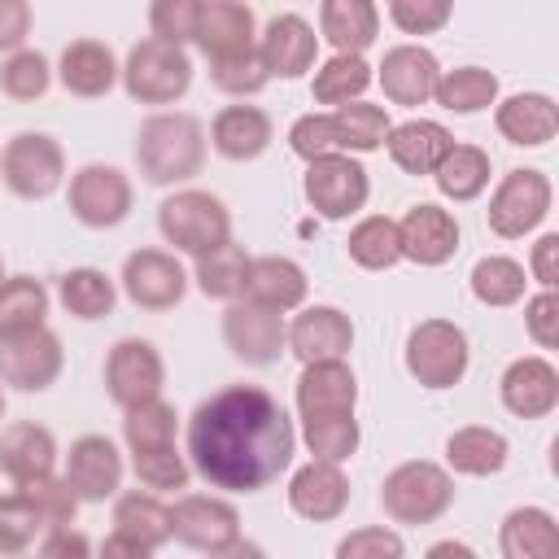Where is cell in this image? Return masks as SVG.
Masks as SVG:
<instances>
[{
    "label": "cell",
    "mask_w": 559,
    "mask_h": 559,
    "mask_svg": "<svg viewBox=\"0 0 559 559\" xmlns=\"http://www.w3.org/2000/svg\"><path fill=\"white\" fill-rule=\"evenodd\" d=\"M293 454L297 428L258 384H227L188 415V463L214 489L262 493L293 467Z\"/></svg>",
    "instance_id": "6da1fadb"
},
{
    "label": "cell",
    "mask_w": 559,
    "mask_h": 559,
    "mask_svg": "<svg viewBox=\"0 0 559 559\" xmlns=\"http://www.w3.org/2000/svg\"><path fill=\"white\" fill-rule=\"evenodd\" d=\"M135 166L157 188H179L205 166V127L183 109L148 114L135 131Z\"/></svg>",
    "instance_id": "7a4b0ae2"
},
{
    "label": "cell",
    "mask_w": 559,
    "mask_h": 559,
    "mask_svg": "<svg viewBox=\"0 0 559 559\" xmlns=\"http://www.w3.org/2000/svg\"><path fill=\"white\" fill-rule=\"evenodd\" d=\"M380 507L393 524H437L454 507V476L432 459H406L380 480Z\"/></svg>",
    "instance_id": "3957f363"
},
{
    "label": "cell",
    "mask_w": 559,
    "mask_h": 559,
    "mask_svg": "<svg viewBox=\"0 0 559 559\" xmlns=\"http://www.w3.org/2000/svg\"><path fill=\"white\" fill-rule=\"evenodd\" d=\"M118 83L140 105H175L192 87V57L183 44H166V39L148 35V39L131 44V52L118 70Z\"/></svg>",
    "instance_id": "277c9868"
},
{
    "label": "cell",
    "mask_w": 559,
    "mask_h": 559,
    "mask_svg": "<svg viewBox=\"0 0 559 559\" xmlns=\"http://www.w3.org/2000/svg\"><path fill=\"white\" fill-rule=\"evenodd\" d=\"M157 231L179 253L197 258V253H210L214 245L231 240V210L223 205V197H214L205 188H175L157 205Z\"/></svg>",
    "instance_id": "5b68a950"
},
{
    "label": "cell",
    "mask_w": 559,
    "mask_h": 559,
    "mask_svg": "<svg viewBox=\"0 0 559 559\" xmlns=\"http://www.w3.org/2000/svg\"><path fill=\"white\" fill-rule=\"evenodd\" d=\"M402 362H406L415 384H424V389H454L467 376V362H472L467 332L454 319H419L406 332Z\"/></svg>",
    "instance_id": "8992f818"
},
{
    "label": "cell",
    "mask_w": 559,
    "mask_h": 559,
    "mask_svg": "<svg viewBox=\"0 0 559 559\" xmlns=\"http://www.w3.org/2000/svg\"><path fill=\"white\" fill-rule=\"evenodd\" d=\"M0 179L17 201H48L66 183V148L48 131H17L0 148Z\"/></svg>",
    "instance_id": "52a82bcc"
},
{
    "label": "cell",
    "mask_w": 559,
    "mask_h": 559,
    "mask_svg": "<svg viewBox=\"0 0 559 559\" xmlns=\"http://www.w3.org/2000/svg\"><path fill=\"white\" fill-rule=\"evenodd\" d=\"M550 201H555L550 175L537 170V166H515V170H507V175L493 183L485 223H489V231L502 236V240H524L528 231H537V227L546 223Z\"/></svg>",
    "instance_id": "ba28073f"
},
{
    "label": "cell",
    "mask_w": 559,
    "mask_h": 559,
    "mask_svg": "<svg viewBox=\"0 0 559 559\" xmlns=\"http://www.w3.org/2000/svg\"><path fill=\"white\" fill-rule=\"evenodd\" d=\"M301 192H306V201H310V210L319 218L341 223V218H354L367 205L371 175L354 153H323V157L306 162Z\"/></svg>",
    "instance_id": "9c48e42d"
},
{
    "label": "cell",
    "mask_w": 559,
    "mask_h": 559,
    "mask_svg": "<svg viewBox=\"0 0 559 559\" xmlns=\"http://www.w3.org/2000/svg\"><path fill=\"white\" fill-rule=\"evenodd\" d=\"M170 537L197 555L240 550V511L218 493H179L170 507Z\"/></svg>",
    "instance_id": "30bf717a"
},
{
    "label": "cell",
    "mask_w": 559,
    "mask_h": 559,
    "mask_svg": "<svg viewBox=\"0 0 559 559\" xmlns=\"http://www.w3.org/2000/svg\"><path fill=\"white\" fill-rule=\"evenodd\" d=\"M131 201H135V188L131 179L118 170V166H105V162H87L70 175V188H66V205L70 214L92 227V231H105V227H118L127 214H131Z\"/></svg>",
    "instance_id": "8fae6325"
},
{
    "label": "cell",
    "mask_w": 559,
    "mask_h": 559,
    "mask_svg": "<svg viewBox=\"0 0 559 559\" xmlns=\"http://www.w3.org/2000/svg\"><path fill=\"white\" fill-rule=\"evenodd\" d=\"M61 367H66V349L48 323L17 336H0V384L17 393H44L57 384Z\"/></svg>",
    "instance_id": "7c38bea8"
},
{
    "label": "cell",
    "mask_w": 559,
    "mask_h": 559,
    "mask_svg": "<svg viewBox=\"0 0 559 559\" xmlns=\"http://www.w3.org/2000/svg\"><path fill=\"white\" fill-rule=\"evenodd\" d=\"M284 332H288V319L280 310H271V306L249 301V297H236L223 310V345L245 367H271V362H280V354L288 349Z\"/></svg>",
    "instance_id": "4fadbf2b"
},
{
    "label": "cell",
    "mask_w": 559,
    "mask_h": 559,
    "mask_svg": "<svg viewBox=\"0 0 559 559\" xmlns=\"http://www.w3.org/2000/svg\"><path fill=\"white\" fill-rule=\"evenodd\" d=\"M100 380H105L109 402L127 411V406H135V402L162 393V384H166V362H162V354H157L153 341L122 336L118 345H109L105 367H100Z\"/></svg>",
    "instance_id": "5bb4252c"
},
{
    "label": "cell",
    "mask_w": 559,
    "mask_h": 559,
    "mask_svg": "<svg viewBox=\"0 0 559 559\" xmlns=\"http://www.w3.org/2000/svg\"><path fill=\"white\" fill-rule=\"evenodd\" d=\"M118 284H122V293H127L131 306L157 314V310H175V306L183 301V293H188V271H183L179 258L166 253V249H135V253H127Z\"/></svg>",
    "instance_id": "9a60e30c"
},
{
    "label": "cell",
    "mask_w": 559,
    "mask_h": 559,
    "mask_svg": "<svg viewBox=\"0 0 559 559\" xmlns=\"http://www.w3.org/2000/svg\"><path fill=\"white\" fill-rule=\"evenodd\" d=\"M397 240H402V258L415 266H445L459 253V218L450 210H441L437 201H419L397 218Z\"/></svg>",
    "instance_id": "2e32d148"
},
{
    "label": "cell",
    "mask_w": 559,
    "mask_h": 559,
    "mask_svg": "<svg viewBox=\"0 0 559 559\" xmlns=\"http://www.w3.org/2000/svg\"><path fill=\"white\" fill-rule=\"evenodd\" d=\"M498 402L515 419H546L559 406V371L546 354H524L511 358L507 371L498 376Z\"/></svg>",
    "instance_id": "e0dca14e"
},
{
    "label": "cell",
    "mask_w": 559,
    "mask_h": 559,
    "mask_svg": "<svg viewBox=\"0 0 559 559\" xmlns=\"http://www.w3.org/2000/svg\"><path fill=\"white\" fill-rule=\"evenodd\" d=\"M122 454L105 432H83L66 450V480L79 502H105L122 489Z\"/></svg>",
    "instance_id": "ac0fdd59"
},
{
    "label": "cell",
    "mask_w": 559,
    "mask_h": 559,
    "mask_svg": "<svg viewBox=\"0 0 559 559\" xmlns=\"http://www.w3.org/2000/svg\"><path fill=\"white\" fill-rule=\"evenodd\" d=\"M437 74H441V61L424 44H393L376 66V83L384 87V100L402 105V109L428 105L432 87H437Z\"/></svg>",
    "instance_id": "d6986e66"
},
{
    "label": "cell",
    "mask_w": 559,
    "mask_h": 559,
    "mask_svg": "<svg viewBox=\"0 0 559 559\" xmlns=\"http://www.w3.org/2000/svg\"><path fill=\"white\" fill-rule=\"evenodd\" d=\"M288 507L310 524H332L349 507V476L341 472V463L310 459L288 476Z\"/></svg>",
    "instance_id": "ffe728a7"
},
{
    "label": "cell",
    "mask_w": 559,
    "mask_h": 559,
    "mask_svg": "<svg viewBox=\"0 0 559 559\" xmlns=\"http://www.w3.org/2000/svg\"><path fill=\"white\" fill-rule=\"evenodd\" d=\"M288 354L301 362H323V358H345L354 349V323L336 306H297L288 319Z\"/></svg>",
    "instance_id": "44dd1931"
},
{
    "label": "cell",
    "mask_w": 559,
    "mask_h": 559,
    "mask_svg": "<svg viewBox=\"0 0 559 559\" xmlns=\"http://www.w3.org/2000/svg\"><path fill=\"white\" fill-rule=\"evenodd\" d=\"M258 52H262L271 79H301L319 61V35L301 13H275L258 31Z\"/></svg>",
    "instance_id": "7402d4cb"
},
{
    "label": "cell",
    "mask_w": 559,
    "mask_h": 559,
    "mask_svg": "<svg viewBox=\"0 0 559 559\" xmlns=\"http://www.w3.org/2000/svg\"><path fill=\"white\" fill-rule=\"evenodd\" d=\"M297 415H349L358 406V376L349 371L345 358H323V362H301L297 389H293Z\"/></svg>",
    "instance_id": "603a6c76"
},
{
    "label": "cell",
    "mask_w": 559,
    "mask_h": 559,
    "mask_svg": "<svg viewBox=\"0 0 559 559\" xmlns=\"http://www.w3.org/2000/svg\"><path fill=\"white\" fill-rule=\"evenodd\" d=\"M118 70L122 61L114 57V48L105 39H70L61 48V61H57V79L70 96L79 100H100L114 92L118 83Z\"/></svg>",
    "instance_id": "cb8c5ba5"
},
{
    "label": "cell",
    "mask_w": 559,
    "mask_h": 559,
    "mask_svg": "<svg viewBox=\"0 0 559 559\" xmlns=\"http://www.w3.org/2000/svg\"><path fill=\"white\" fill-rule=\"evenodd\" d=\"M493 127L515 148H542L559 135V105L546 92H515L493 100Z\"/></svg>",
    "instance_id": "d4e9b609"
},
{
    "label": "cell",
    "mask_w": 559,
    "mask_h": 559,
    "mask_svg": "<svg viewBox=\"0 0 559 559\" xmlns=\"http://www.w3.org/2000/svg\"><path fill=\"white\" fill-rule=\"evenodd\" d=\"M271 140H275V122L258 105H223L210 118V148L227 162H253L271 148Z\"/></svg>",
    "instance_id": "484cf974"
},
{
    "label": "cell",
    "mask_w": 559,
    "mask_h": 559,
    "mask_svg": "<svg viewBox=\"0 0 559 559\" xmlns=\"http://www.w3.org/2000/svg\"><path fill=\"white\" fill-rule=\"evenodd\" d=\"M306 293H310V280H306L301 262H293V258H284V253L249 258V280H245V297H249V301L288 314V310L306 306Z\"/></svg>",
    "instance_id": "4316f807"
},
{
    "label": "cell",
    "mask_w": 559,
    "mask_h": 559,
    "mask_svg": "<svg viewBox=\"0 0 559 559\" xmlns=\"http://www.w3.org/2000/svg\"><path fill=\"white\" fill-rule=\"evenodd\" d=\"M0 472L17 485L44 472H57V437L52 428L35 424V419H13L9 428H0Z\"/></svg>",
    "instance_id": "83f0119b"
},
{
    "label": "cell",
    "mask_w": 559,
    "mask_h": 559,
    "mask_svg": "<svg viewBox=\"0 0 559 559\" xmlns=\"http://www.w3.org/2000/svg\"><path fill=\"white\" fill-rule=\"evenodd\" d=\"M205 57H227L245 52L258 44V17L245 0H205L201 4V26L192 39Z\"/></svg>",
    "instance_id": "f1b7e54d"
},
{
    "label": "cell",
    "mask_w": 559,
    "mask_h": 559,
    "mask_svg": "<svg viewBox=\"0 0 559 559\" xmlns=\"http://www.w3.org/2000/svg\"><path fill=\"white\" fill-rule=\"evenodd\" d=\"M450 144H454V135L432 118H406V122L389 127V135H384V148H389L393 166L402 175H415V179L432 175Z\"/></svg>",
    "instance_id": "f546056e"
},
{
    "label": "cell",
    "mask_w": 559,
    "mask_h": 559,
    "mask_svg": "<svg viewBox=\"0 0 559 559\" xmlns=\"http://www.w3.org/2000/svg\"><path fill=\"white\" fill-rule=\"evenodd\" d=\"M511 459V441L489 424H467L445 437V467L459 476H498Z\"/></svg>",
    "instance_id": "4dcf8cb0"
},
{
    "label": "cell",
    "mask_w": 559,
    "mask_h": 559,
    "mask_svg": "<svg viewBox=\"0 0 559 559\" xmlns=\"http://www.w3.org/2000/svg\"><path fill=\"white\" fill-rule=\"evenodd\" d=\"M114 533L131 537L144 555H153V550H162L170 542V507L153 489L114 493Z\"/></svg>",
    "instance_id": "1f68e13d"
},
{
    "label": "cell",
    "mask_w": 559,
    "mask_h": 559,
    "mask_svg": "<svg viewBox=\"0 0 559 559\" xmlns=\"http://www.w3.org/2000/svg\"><path fill=\"white\" fill-rule=\"evenodd\" d=\"M380 35L376 0H319V39L336 52H367Z\"/></svg>",
    "instance_id": "d6a6232c"
},
{
    "label": "cell",
    "mask_w": 559,
    "mask_h": 559,
    "mask_svg": "<svg viewBox=\"0 0 559 559\" xmlns=\"http://www.w3.org/2000/svg\"><path fill=\"white\" fill-rule=\"evenodd\" d=\"M502 559H550L559 550V528L546 507H515L502 515L498 528Z\"/></svg>",
    "instance_id": "836d02e7"
},
{
    "label": "cell",
    "mask_w": 559,
    "mask_h": 559,
    "mask_svg": "<svg viewBox=\"0 0 559 559\" xmlns=\"http://www.w3.org/2000/svg\"><path fill=\"white\" fill-rule=\"evenodd\" d=\"M489 179H493V162H489V153H485L480 144H450L445 157H441L437 170H432L437 192H441L445 201H454V205L476 201V197L489 188Z\"/></svg>",
    "instance_id": "e575fe53"
},
{
    "label": "cell",
    "mask_w": 559,
    "mask_h": 559,
    "mask_svg": "<svg viewBox=\"0 0 559 559\" xmlns=\"http://www.w3.org/2000/svg\"><path fill=\"white\" fill-rule=\"evenodd\" d=\"M376 70L367 66L362 52H332L323 66H314V79H310V96L314 105H349V100H362V92L371 87Z\"/></svg>",
    "instance_id": "d590c367"
},
{
    "label": "cell",
    "mask_w": 559,
    "mask_h": 559,
    "mask_svg": "<svg viewBox=\"0 0 559 559\" xmlns=\"http://www.w3.org/2000/svg\"><path fill=\"white\" fill-rule=\"evenodd\" d=\"M467 284H472V297L489 310H507L528 297V271H524V262H515L507 253H485L472 266Z\"/></svg>",
    "instance_id": "8d00e7d4"
},
{
    "label": "cell",
    "mask_w": 559,
    "mask_h": 559,
    "mask_svg": "<svg viewBox=\"0 0 559 559\" xmlns=\"http://www.w3.org/2000/svg\"><path fill=\"white\" fill-rule=\"evenodd\" d=\"M192 280H197V288H201L205 297H214V301H236V297H245V280H249V253H245V245L223 240V245H214L210 253H197Z\"/></svg>",
    "instance_id": "74e56055"
},
{
    "label": "cell",
    "mask_w": 559,
    "mask_h": 559,
    "mask_svg": "<svg viewBox=\"0 0 559 559\" xmlns=\"http://www.w3.org/2000/svg\"><path fill=\"white\" fill-rule=\"evenodd\" d=\"M57 297H61L66 314L92 323V319L114 314V306H118V284H114L100 266H70V271L57 280Z\"/></svg>",
    "instance_id": "f35d334b"
},
{
    "label": "cell",
    "mask_w": 559,
    "mask_h": 559,
    "mask_svg": "<svg viewBox=\"0 0 559 559\" xmlns=\"http://www.w3.org/2000/svg\"><path fill=\"white\" fill-rule=\"evenodd\" d=\"M432 100L445 114H480V109H489L498 100V74L485 70V66L441 70L437 74V87H432Z\"/></svg>",
    "instance_id": "ab89813d"
},
{
    "label": "cell",
    "mask_w": 559,
    "mask_h": 559,
    "mask_svg": "<svg viewBox=\"0 0 559 559\" xmlns=\"http://www.w3.org/2000/svg\"><path fill=\"white\" fill-rule=\"evenodd\" d=\"M345 253L354 266L362 271H389L402 262V240H397V218L389 214H367L349 227L345 236Z\"/></svg>",
    "instance_id": "60d3db41"
},
{
    "label": "cell",
    "mask_w": 559,
    "mask_h": 559,
    "mask_svg": "<svg viewBox=\"0 0 559 559\" xmlns=\"http://www.w3.org/2000/svg\"><path fill=\"white\" fill-rule=\"evenodd\" d=\"M48 288L35 275H4L0 280V336H17L31 332L48 319Z\"/></svg>",
    "instance_id": "b9f144b4"
},
{
    "label": "cell",
    "mask_w": 559,
    "mask_h": 559,
    "mask_svg": "<svg viewBox=\"0 0 559 559\" xmlns=\"http://www.w3.org/2000/svg\"><path fill=\"white\" fill-rule=\"evenodd\" d=\"M332 127H336V148L341 153H376L384 148V135H389V114L384 105H367V100H349V105H336L332 109Z\"/></svg>",
    "instance_id": "7bdbcfd3"
},
{
    "label": "cell",
    "mask_w": 559,
    "mask_h": 559,
    "mask_svg": "<svg viewBox=\"0 0 559 559\" xmlns=\"http://www.w3.org/2000/svg\"><path fill=\"white\" fill-rule=\"evenodd\" d=\"M179 432V415L175 406L157 393V397H144L135 406L122 411V441L127 450H153V445H170Z\"/></svg>",
    "instance_id": "ee69618b"
},
{
    "label": "cell",
    "mask_w": 559,
    "mask_h": 559,
    "mask_svg": "<svg viewBox=\"0 0 559 559\" xmlns=\"http://www.w3.org/2000/svg\"><path fill=\"white\" fill-rule=\"evenodd\" d=\"M48 87H52V66H48V57L39 48L22 44V48L4 52V61H0V92L9 100L31 105V100L48 96Z\"/></svg>",
    "instance_id": "f6af8a7d"
},
{
    "label": "cell",
    "mask_w": 559,
    "mask_h": 559,
    "mask_svg": "<svg viewBox=\"0 0 559 559\" xmlns=\"http://www.w3.org/2000/svg\"><path fill=\"white\" fill-rule=\"evenodd\" d=\"M301 441L314 459H328V463H345L358 454V441H362V428L349 415H310L301 419Z\"/></svg>",
    "instance_id": "bcb514c9"
},
{
    "label": "cell",
    "mask_w": 559,
    "mask_h": 559,
    "mask_svg": "<svg viewBox=\"0 0 559 559\" xmlns=\"http://www.w3.org/2000/svg\"><path fill=\"white\" fill-rule=\"evenodd\" d=\"M131 472L153 493H183L192 480V463H188V454H179L175 441L153 445V450H131Z\"/></svg>",
    "instance_id": "7dc6e473"
},
{
    "label": "cell",
    "mask_w": 559,
    "mask_h": 559,
    "mask_svg": "<svg viewBox=\"0 0 559 559\" xmlns=\"http://www.w3.org/2000/svg\"><path fill=\"white\" fill-rule=\"evenodd\" d=\"M13 489H17V493L39 511L44 528L74 524V515H79V493H74V489H70V480H66V476H57V472H44V476H31V480H17Z\"/></svg>",
    "instance_id": "c3c4849f"
},
{
    "label": "cell",
    "mask_w": 559,
    "mask_h": 559,
    "mask_svg": "<svg viewBox=\"0 0 559 559\" xmlns=\"http://www.w3.org/2000/svg\"><path fill=\"white\" fill-rule=\"evenodd\" d=\"M210 79H214V87L227 92V96H258V92L271 83V70H266V61H262V52H258V44H253V48H245V52L210 57Z\"/></svg>",
    "instance_id": "681fc988"
},
{
    "label": "cell",
    "mask_w": 559,
    "mask_h": 559,
    "mask_svg": "<svg viewBox=\"0 0 559 559\" xmlns=\"http://www.w3.org/2000/svg\"><path fill=\"white\" fill-rule=\"evenodd\" d=\"M44 533V520L39 511L13 489V493H0V555H22L39 542Z\"/></svg>",
    "instance_id": "f907efd6"
},
{
    "label": "cell",
    "mask_w": 559,
    "mask_h": 559,
    "mask_svg": "<svg viewBox=\"0 0 559 559\" xmlns=\"http://www.w3.org/2000/svg\"><path fill=\"white\" fill-rule=\"evenodd\" d=\"M201 4L205 0H148V31H153V39L188 48L197 39V26H201Z\"/></svg>",
    "instance_id": "816d5d0a"
},
{
    "label": "cell",
    "mask_w": 559,
    "mask_h": 559,
    "mask_svg": "<svg viewBox=\"0 0 559 559\" xmlns=\"http://www.w3.org/2000/svg\"><path fill=\"white\" fill-rule=\"evenodd\" d=\"M454 17V0H389V22L402 35H437Z\"/></svg>",
    "instance_id": "f5cc1de1"
},
{
    "label": "cell",
    "mask_w": 559,
    "mask_h": 559,
    "mask_svg": "<svg viewBox=\"0 0 559 559\" xmlns=\"http://www.w3.org/2000/svg\"><path fill=\"white\" fill-rule=\"evenodd\" d=\"M288 148H293L301 162H314V157H323V153H341V148H336L332 109H328V114H301V118L288 127Z\"/></svg>",
    "instance_id": "db71d44e"
},
{
    "label": "cell",
    "mask_w": 559,
    "mask_h": 559,
    "mask_svg": "<svg viewBox=\"0 0 559 559\" xmlns=\"http://www.w3.org/2000/svg\"><path fill=\"white\" fill-rule=\"evenodd\" d=\"M336 555L341 559H397V555H406V542L384 524H367V528L345 533L336 542Z\"/></svg>",
    "instance_id": "11a10c76"
},
{
    "label": "cell",
    "mask_w": 559,
    "mask_h": 559,
    "mask_svg": "<svg viewBox=\"0 0 559 559\" xmlns=\"http://www.w3.org/2000/svg\"><path fill=\"white\" fill-rule=\"evenodd\" d=\"M524 328H528L537 349L559 345V293L555 288H542V293L524 297Z\"/></svg>",
    "instance_id": "9f6ffc18"
},
{
    "label": "cell",
    "mask_w": 559,
    "mask_h": 559,
    "mask_svg": "<svg viewBox=\"0 0 559 559\" xmlns=\"http://www.w3.org/2000/svg\"><path fill=\"white\" fill-rule=\"evenodd\" d=\"M31 22H35L31 0H0V52L22 48L31 35Z\"/></svg>",
    "instance_id": "6f0895ef"
},
{
    "label": "cell",
    "mask_w": 559,
    "mask_h": 559,
    "mask_svg": "<svg viewBox=\"0 0 559 559\" xmlns=\"http://www.w3.org/2000/svg\"><path fill=\"white\" fill-rule=\"evenodd\" d=\"M35 546H39V555H48V559H61V555H74V559H83V555H92V542H87L83 533H74L70 524L44 528Z\"/></svg>",
    "instance_id": "680465c9"
},
{
    "label": "cell",
    "mask_w": 559,
    "mask_h": 559,
    "mask_svg": "<svg viewBox=\"0 0 559 559\" xmlns=\"http://www.w3.org/2000/svg\"><path fill=\"white\" fill-rule=\"evenodd\" d=\"M559 236L555 231H546V236H537V245H533V258H528V280H537L542 288H555L559 284Z\"/></svg>",
    "instance_id": "91938a15"
},
{
    "label": "cell",
    "mask_w": 559,
    "mask_h": 559,
    "mask_svg": "<svg viewBox=\"0 0 559 559\" xmlns=\"http://www.w3.org/2000/svg\"><path fill=\"white\" fill-rule=\"evenodd\" d=\"M100 550H105V555H131V559H148V555H144V550L131 542V537H122V533H109Z\"/></svg>",
    "instance_id": "94428289"
},
{
    "label": "cell",
    "mask_w": 559,
    "mask_h": 559,
    "mask_svg": "<svg viewBox=\"0 0 559 559\" xmlns=\"http://www.w3.org/2000/svg\"><path fill=\"white\" fill-rule=\"evenodd\" d=\"M428 555H472V546H463V542H437Z\"/></svg>",
    "instance_id": "6125c7cd"
},
{
    "label": "cell",
    "mask_w": 559,
    "mask_h": 559,
    "mask_svg": "<svg viewBox=\"0 0 559 559\" xmlns=\"http://www.w3.org/2000/svg\"><path fill=\"white\" fill-rule=\"evenodd\" d=\"M0 419H4V384H0Z\"/></svg>",
    "instance_id": "be15d7a7"
},
{
    "label": "cell",
    "mask_w": 559,
    "mask_h": 559,
    "mask_svg": "<svg viewBox=\"0 0 559 559\" xmlns=\"http://www.w3.org/2000/svg\"><path fill=\"white\" fill-rule=\"evenodd\" d=\"M0 280H4V258H0Z\"/></svg>",
    "instance_id": "e7e4bbea"
}]
</instances>
